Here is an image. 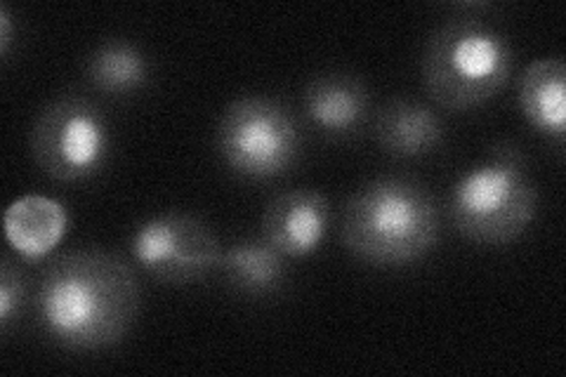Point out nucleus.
<instances>
[{"instance_id": "nucleus-12", "label": "nucleus", "mask_w": 566, "mask_h": 377, "mask_svg": "<svg viewBox=\"0 0 566 377\" xmlns=\"http://www.w3.org/2000/svg\"><path fill=\"white\" fill-rule=\"evenodd\" d=\"M520 106L524 118L541 135L564 145L566 137V66L562 60H538L520 83Z\"/></svg>"}, {"instance_id": "nucleus-5", "label": "nucleus", "mask_w": 566, "mask_h": 377, "mask_svg": "<svg viewBox=\"0 0 566 377\" xmlns=\"http://www.w3.org/2000/svg\"><path fill=\"white\" fill-rule=\"evenodd\" d=\"M112 125L99 106L69 95L50 102L31 130V156L57 182L95 177L112 156Z\"/></svg>"}, {"instance_id": "nucleus-4", "label": "nucleus", "mask_w": 566, "mask_h": 377, "mask_svg": "<svg viewBox=\"0 0 566 377\" xmlns=\"http://www.w3.org/2000/svg\"><path fill=\"white\" fill-rule=\"evenodd\" d=\"M512 66L515 55L499 31L476 22H453L428 41L422 78L439 106L468 112L501 93Z\"/></svg>"}, {"instance_id": "nucleus-11", "label": "nucleus", "mask_w": 566, "mask_h": 377, "mask_svg": "<svg viewBox=\"0 0 566 377\" xmlns=\"http://www.w3.org/2000/svg\"><path fill=\"white\" fill-rule=\"evenodd\" d=\"M376 137L380 147L397 158H422L444 142V123L420 102L392 100L378 114Z\"/></svg>"}, {"instance_id": "nucleus-10", "label": "nucleus", "mask_w": 566, "mask_h": 377, "mask_svg": "<svg viewBox=\"0 0 566 377\" xmlns=\"http://www.w3.org/2000/svg\"><path fill=\"white\" fill-rule=\"evenodd\" d=\"M66 210L48 196H22L6 210V239L24 260H43L55 250L66 233Z\"/></svg>"}, {"instance_id": "nucleus-6", "label": "nucleus", "mask_w": 566, "mask_h": 377, "mask_svg": "<svg viewBox=\"0 0 566 377\" xmlns=\"http://www.w3.org/2000/svg\"><path fill=\"white\" fill-rule=\"evenodd\" d=\"M303 149V135L286 106L268 97H243L227 106L218 125V151L245 179L286 175Z\"/></svg>"}, {"instance_id": "nucleus-7", "label": "nucleus", "mask_w": 566, "mask_h": 377, "mask_svg": "<svg viewBox=\"0 0 566 377\" xmlns=\"http://www.w3.org/2000/svg\"><path fill=\"white\" fill-rule=\"evenodd\" d=\"M130 253L158 281L185 285L216 272L222 260V245L199 218L168 212L137 227L130 239Z\"/></svg>"}, {"instance_id": "nucleus-3", "label": "nucleus", "mask_w": 566, "mask_h": 377, "mask_svg": "<svg viewBox=\"0 0 566 377\" xmlns=\"http://www.w3.org/2000/svg\"><path fill=\"white\" fill-rule=\"evenodd\" d=\"M538 210V191L526 160L512 145L458 179L449 196L455 229L472 243L505 245L520 239Z\"/></svg>"}, {"instance_id": "nucleus-13", "label": "nucleus", "mask_w": 566, "mask_h": 377, "mask_svg": "<svg viewBox=\"0 0 566 377\" xmlns=\"http://www.w3.org/2000/svg\"><path fill=\"white\" fill-rule=\"evenodd\" d=\"M218 269L234 291L251 297H270L289 281L286 255H281L264 239H248L229 245Z\"/></svg>"}, {"instance_id": "nucleus-15", "label": "nucleus", "mask_w": 566, "mask_h": 377, "mask_svg": "<svg viewBox=\"0 0 566 377\" xmlns=\"http://www.w3.org/2000/svg\"><path fill=\"white\" fill-rule=\"evenodd\" d=\"M27 285L22 272L8 258L0 264V326L8 331L12 318L22 312Z\"/></svg>"}, {"instance_id": "nucleus-16", "label": "nucleus", "mask_w": 566, "mask_h": 377, "mask_svg": "<svg viewBox=\"0 0 566 377\" xmlns=\"http://www.w3.org/2000/svg\"><path fill=\"white\" fill-rule=\"evenodd\" d=\"M12 43V17L8 6H0V50H3V57H8Z\"/></svg>"}, {"instance_id": "nucleus-14", "label": "nucleus", "mask_w": 566, "mask_h": 377, "mask_svg": "<svg viewBox=\"0 0 566 377\" xmlns=\"http://www.w3.org/2000/svg\"><path fill=\"white\" fill-rule=\"evenodd\" d=\"M151 64L145 52L128 41H109L99 45L85 64V78L99 93L133 95L145 87Z\"/></svg>"}, {"instance_id": "nucleus-9", "label": "nucleus", "mask_w": 566, "mask_h": 377, "mask_svg": "<svg viewBox=\"0 0 566 377\" xmlns=\"http://www.w3.org/2000/svg\"><path fill=\"white\" fill-rule=\"evenodd\" d=\"M305 112L326 135H354L368 118V90L357 76L324 74L307 85Z\"/></svg>"}, {"instance_id": "nucleus-2", "label": "nucleus", "mask_w": 566, "mask_h": 377, "mask_svg": "<svg viewBox=\"0 0 566 377\" xmlns=\"http://www.w3.org/2000/svg\"><path fill=\"white\" fill-rule=\"evenodd\" d=\"M439 210L422 185L406 177H382L349 199L343 243L349 253L380 269L422 260L437 245Z\"/></svg>"}, {"instance_id": "nucleus-8", "label": "nucleus", "mask_w": 566, "mask_h": 377, "mask_svg": "<svg viewBox=\"0 0 566 377\" xmlns=\"http://www.w3.org/2000/svg\"><path fill=\"white\" fill-rule=\"evenodd\" d=\"M331 224V206L324 193L293 189L276 196L262 214V239L281 255L307 258L322 245Z\"/></svg>"}, {"instance_id": "nucleus-1", "label": "nucleus", "mask_w": 566, "mask_h": 377, "mask_svg": "<svg viewBox=\"0 0 566 377\" xmlns=\"http://www.w3.org/2000/svg\"><path fill=\"white\" fill-rule=\"evenodd\" d=\"M139 304V283L130 264L91 248L57 258L39 289L45 335L76 352L118 345L135 326Z\"/></svg>"}]
</instances>
